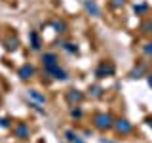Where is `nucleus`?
<instances>
[{
  "label": "nucleus",
  "instance_id": "nucleus-1",
  "mask_svg": "<svg viewBox=\"0 0 152 143\" xmlns=\"http://www.w3.org/2000/svg\"><path fill=\"white\" fill-rule=\"evenodd\" d=\"M114 126V116L110 113H95L93 114V128L99 132H108Z\"/></svg>",
  "mask_w": 152,
  "mask_h": 143
},
{
  "label": "nucleus",
  "instance_id": "nucleus-2",
  "mask_svg": "<svg viewBox=\"0 0 152 143\" xmlns=\"http://www.w3.org/2000/svg\"><path fill=\"white\" fill-rule=\"evenodd\" d=\"M114 73H116V65H114L112 61H108V59H103L101 63L95 67V78H99V80L114 76Z\"/></svg>",
  "mask_w": 152,
  "mask_h": 143
},
{
  "label": "nucleus",
  "instance_id": "nucleus-3",
  "mask_svg": "<svg viewBox=\"0 0 152 143\" xmlns=\"http://www.w3.org/2000/svg\"><path fill=\"white\" fill-rule=\"evenodd\" d=\"M44 74H46V76H50L51 80H61V82L69 80V73H66L65 69H61V65L48 67V69H44Z\"/></svg>",
  "mask_w": 152,
  "mask_h": 143
},
{
  "label": "nucleus",
  "instance_id": "nucleus-4",
  "mask_svg": "<svg viewBox=\"0 0 152 143\" xmlns=\"http://www.w3.org/2000/svg\"><path fill=\"white\" fill-rule=\"evenodd\" d=\"M146 74H148V63H146V61H137V65L129 71V78L131 80L145 78Z\"/></svg>",
  "mask_w": 152,
  "mask_h": 143
},
{
  "label": "nucleus",
  "instance_id": "nucleus-5",
  "mask_svg": "<svg viewBox=\"0 0 152 143\" xmlns=\"http://www.w3.org/2000/svg\"><path fill=\"white\" fill-rule=\"evenodd\" d=\"M65 99H66V103L70 105V107H74V105H82V101L86 99V94L84 92H80V90H69V92L65 94Z\"/></svg>",
  "mask_w": 152,
  "mask_h": 143
},
{
  "label": "nucleus",
  "instance_id": "nucleus-6",
  "mask_svg": "<svg viewBox=\"0 0 152 143\" xmlns=\"http://www.w3.org/2000/svg\"><path fill=\"white\" fill-rule=\"evenodd\" d=\"M112 130H116V133H120V136H127L133 132V124L127 118H118V120H114Z\"/></svg>",
  "mask_w": 152,
  "mask_h": 143
},
{
  "label": "nucleus",
  "instance_id": "nucleus-7",
  "mask_svg": "<svg viewBox=\"0 0 152 143\" xmlns=\"http://www.w3.org/2000/svg\"><path fill=\"white\" fill-rule=\"evenodd\" d=\"M13 133H15L17 139L25 141V139H28V137H31V128H28L27 122H17L15 126H13Z\"/></svg>",
  "mask_w": 152,
  "mask_h": 143
},
{
  "label": "nucleus",
  "instance_id": "nucleus-8",
  "mask_svg": "<svg viewBox=\"0 0 152 143\" xmlns=\"http://www.w3.org/2000/svg\"><path fill=\"white\" fill-rule=\"evenodd\" d=\"M34 74H36V69H34L31 63H25V65H21V67L17 69V76H19V80H23V82L31 80Z\"/></svg>",
  "mask_w": 152,
  "mask_h": 143
},
{
  "label": "nucleus",
  "instance_id": "nucleus-9",
  "mask_svg": "<svg viewBox=\"0 0 152 143\" xmlns=\"http://www.w3.org/2000/svg\"><path fill=\"white\" fill-rule=\"evenodd\" d=\"M82 6L86 10V13L91 17H101V8L95 0H82Z\"/></svg>",
  "mask_w": 152,
  "mask_h": 143
},
{
  "label": "nucleus",
  "instance_id": "nucleus-10",
  "mask_svg": "<svg viewBox=\"0 0 152 143\" xmlns=\"http://www.w3.org/2000/svg\"><path fill=\"white\" fill-rule=\"evenodd\" d=\"M40 61H42V67H44V69L59 65V57H57V54H53V52H46V54H42Z\"/></svg>",
  "mask_w": 152,
  "mask_h": 143
},
{
  "label": "nucleus",
  "instance_id": "nucleus-11",
  "mask_svg": "<svg viewBox=\"0 0 152 143\" xmlns=\"http://www.w3.org/2000/svg\"><path fill=\"white\" fill-rule=\"evenodd\" d=\"M65 141L66 143H86V137H82L76 130H72V128H69V130H65Z\"/></svg>",
  "mask_w": 152,
  "mask_h": 143
},
{
  "label": "nucleus",
  "instance_id": "nucleus-12",
  "mask_svg": "<svg viewBox=\"0 0 152 143\" xmlns=\"http://www.w3.org/2000/svg\"><path fill=\"white\" fill-rule=\"evenodd\" d=\"M28 44H31V50L34 52L42 50V38L38 35V31H28Z\"/></svg>",
  "mask_w": 152,
  "mask_h": 143
},
{
  "label": "nucleus",
  "instance_id": "nucleus-13",
  "mask_svg": "<svg viewBox=\"0 0 152 143\" xmlns=\"http://www.w3.org/2000/svg\"><path fill=\"white\" fill-rule=\"evenodd\" d=\"M4 50L6 52H17L19 50V38L15 36V35H10L8 38H4Z\"/></svg>",
  "mask_w": 152,
  "mask_h": 143
},
{
  "label": "nucleus",
  "instance_id": "nucleus-14",
  "mask_svg": "<svg viewBox=\"0 0 152 143\" xmlns=\"http://www.w3.org/2000/svg\"><path fill=\"white\" fill-rule=\"evenodd\" d=\"M27 95H28V99L31 101H34V103H40V105H46L48 103V97L42 92H38V90L34 88H31V90H27Z\"/></svg>",
  "mask_w": 152,
  "mask_h": 143
},
{
  "label": "nucleus",
  "instance_id": "nucleus-15",
  "mask_svg": "<svg viewBox=\"0 0 152 143\" xmlns=\"http://www.w3.org/2000/svg\"><path fill=\"white\" fill-rule=\"evenodd\" d=\"M88 95L93 97V99H101V97H104V88L99 86V84H91L88 88Z\"/></svg>",
  "mask_w": 152,
  "mask_h": 143
},
{
  "label": "nucleus",
  "instance_id": "nucleus-16",
  "mask_svg": "<svg viewBox=\"0 0 152 143\" xmlns=\"http://www.w3.org/2000/svg\"><path fill=\"white\" fill-rule=\"evenodd\" d=\"M61 50L63 52H66L69 55H78L80 54V48H78V44H74V42H61Z\"/></svg>",
  "mask_w": 152,
  "mask_h": 143
},
{
  "label": "nucleus",
  "instance_id": "nucleus-17",
  "mask_svg": "<svg viewBox=\"0 0 152 143\" xmlns=\"http://www.w3.org/2000/svg\"><path fill=\"white\" fill-rule=\"evenodd\" d=\"M51 29H53L57 35H63V32H66L69 25H66L65 21H61V19H55V21H51Z\"/></svg>",
  "mask_w": 152,
  "mask_h": 143
},
{
  "label": "nucleus",
  "instance_id": "nucleus-18",
  "mask_svg": "<svg viewBox=\"0 0 152 143\" xmlns=\"http://www.w3.org/2000/svg\"><path fill=\"white\" fill-rule=\"evenodd\" d=\"M148 10H150L148 2H137V4H133V12H135L137 15H145Z\"/></svg>",
  "mask_w": 152,
  "mask_h": 143
},
{
  "label": "nucleus",
  "instance_id": "nucleus-19",
  "mask_svg": "<svg viewBox=\"0 0 152 143\" xmlns=\"http://www.w3.org/2000/svg\"><path fill=\"white\" fill-rule=\"evenodd\" d=\"M28 107H31V109H32V111H34V113H38V114H40V116H48V111H46L44 107H42L40 103H34V101H28Z\"/></svg>",
  "mask_w": 152,
  "mask_h": 143
},
{
  "label": "nucleus",
  "instance_id": "nucleus-20",
  "mask_svg": "<svg viewBox=\"0 0 152 143\" xmlns=\"http://www.w3.org/2000/svg\"><path fill=\"white\" fill-rule=\"evenodd\" d=\"M141 32L142 35H152V19H145L141 23Z\"/></svg>",
  "mask_w": 152,
  "mask_h": 143
},
{
  "label": "nucleus",
  "instance_id": "nucleus-21",
  "mask_svg": "<svg viewBox=\"0 0 152 143\" xmlns=\"http://www.w3.org/2000/svg\"><path fill=\"white\" fill-rule=\"evenodd\" d=\"M70 116L76 118V120H80V118L84 116V111H82V107L80 105H74V107H70Z\"/></svg>",
  "mask_w": 152,
  "mask_h": 143
},
{
  "label": "nucleus",
  "instance_id": "nucleus-22",
  "mask_svg": "<svg viewBox=\"0 0 152 143\" xmlns=\"http://www.w3.org/2000/svg\"><path fill=\"white\" fill-rule=\"evenodd\" d=\"M0 128H2V130H10V128H12V120H10V116H2V118H0Z\"/></svg>",
  "mask_w": 152,
  "mask_h": 143
},
{
  "label": "nucleus",
  "instance_id": "nucleus-23",
  "mask_svg": "<svg viewBox=\"0 0 152 143\" xmlns=\"http://www.w3.org/2000/svg\"><path fill=\"white\" fill-rule=\"evenodd\" d=\"M142 54L148 55V57H152V40H150V42H146V44L142 46Z\"/></svg>",
  "mask_w": 152,
  "mask_h": 143
},
{
  "label": "nucleus",
  "instance_id": "nucleus-24",
  "mask_svg": "<svg viewBox=\"0 0 152 143\" xmlns=\"http://www.w3.org/2000/svg\"><path fill=\"white\" fill-rule=\"evenodd\" d=\"M126 2H127V0H112L110 6L112 8H122V6H126Z\"/></svg>",
  "mask_w": 152,
  "mask_h": 143
},
{
  "label": "nucleus",
  "instance_id": "nucleus-25",
  "mask_svg": "<svg viewBox=\"0 0 152 143\" xmlns=\"http://www.w3.org/2000/svg\"><path fill=\"white\" fill-rule=\"evenodd\" d=\"M145 78H146V82H148V86H150V88H152V73H148V74L145 76Z\"/></svg>",
  "mask_w": 152,
  "mask_h": 143
},
{
  "label": "nucleus",
  "instance_id": "nucleus-26",
  "mask_svg": "<svg viewBox=\"0 0 152 143\" xmlns=\"http://www.w3.org/2000/svg\"><path fill=\"white\" fill-rule=\"evenodd\" d=\"M145 122H146V126H150V128H152V116H148V118H146Z\"/></svg>",
  "mask_w": 152,
  "mask_h": 143
},
{
  "label": "nucleus",
  "instance_id": "nucleus-27",
  "mask_svg": "<svg viewBox=\"0 0 152 143\" xmlns=\"http://www.w3.org/2000/svg\"><path fill=\"white\" fill-rule=\"evenodd\" d=\"M101 143H116V141H112V139H104V137H101Z\"/></svg>",
  "mask_w": 152,
  "mask_h": 143
}]
</instances>
